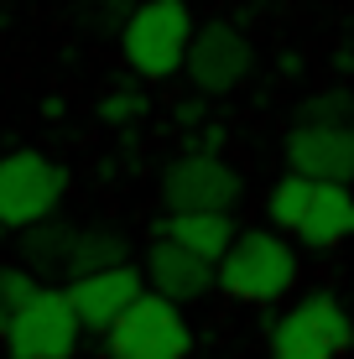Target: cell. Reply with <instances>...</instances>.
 <instances>
[{
  "label": "cell",
  "instance_id": "21",
  "mask_svg": "<svg viewBox=\"0 0 354 359\" xmlns=\"http://www.w3.org/2000/svg\"><path fill=\"white\" fill-rule=\"evenodd\" d=\"M349 126H354V120H349Z\"/></svg>",
  "mask_w": 354,
  "mask_h": 359
},
{
  "label": "cell",
  "instance_id": "2",
  "mask_svg": "<svg viewBox=\"0 0 354 359\" xmlns=\"http://www.w3.org/2000/svg\"><path fill=\"white\" fill-rule=\"evenodd\" d=\"M68 193V167L53 162L36 146H16V151L0 156V229L21 234L32 224L57 214Z\"/></svg>",
  "mask_w": 354,
  "mask_h": 359
},
{
  "label": "cell",
  "instance_id": "20",
  "mask_svg": "<svg viewBox=\"0 0 354 359\" xmlns=\"http://www.w3.org/2000/svg\"><path fill=\"white\" fill-rule=\"evenodd\" d=\"M146 109H151V99H146L136 83H120V89H109L100 99V120L104 126H130V120H141Z\"/></svg>",
  "mask_w": 354,
  "mask_h": 359
},
{
  "label": "cell",
  "instance_id": "11",
  "mask_svg": "<svg viewBox=\"0 0 354 359\" xmlns=\"http://www.w3.org/2000/svg\"><path fill=\"white\" fill-rule=\"evenodd\" d=\"M146 287L156 297H167V302H198L209 287H219V266L203 261V255L182 250L177 240H156L151 250H146Z\"/></svg>",
  "mask_w": 354,
  "mask_h": 359
},
{
  "label": "cell",
  "instance_id": "3",
  "mask_svg": "<svg viewBox=\"0 0 354 359\" xmlns=\"http://www.w3.org/2000/svg\"><path fill=\"white\" fill-rule=\"evenodd\" d=\"M297 281V250L271 229H245L219 261V287L240 302H276Z\"/></svg>",
  "mask_w": 354,
  "mask_h": 359
},
{
  "label": "cell",
  "instance_id": "19",
  "mask_svg": "<svg viewBox=\"0 0 354 359\" xmlns=\"http://www.w3.org/2000/svg\"><path fill=\"white\" fill-rule=\"evenodd\" d=\"M354 120V94L328 89V94H308L297 104V126H349Z\"/></svg>",
  "mask_w": 354,
  "mask_h": 359
},
{
  "label": "cell",
  "instance_id": "5",
  "mask_svg": "<svg viewBox=\"0 0 354 359\" xmlns=\"http://www.w3.org/2000/svg\"><path fill=\"white\" fill-rule=\"evenodd\" d=\"M79 313L68 302V287H42L11 318L6 328V359H73L79 354Z\"/></svg>",
  "mask_w": 354,
  "mask_h": 359
},
{
  "label": "cell",
  "instance_id": "12",
  "mask_svg": "<svg viewBox=\"0 0 354 359\" xmlns=\"http://www.w3.org/2000/svg\"><path fill=\"white\" fill-rule=\"evenodd\" d=\"M73 240H79V229L63 224V219H42V224H32V229H21L16 234V261L32 271L36 281H57V276H68V261H73Z\"/></svg>",
  "mask_w": 354,
  "mask_h": 359
},
{
  "label": "cell",
  "instance_id": "10",
  "mask_svg": "<svg viewBox=\"0 0 354 359\" xmlns=\"http://www.w3.org/2000/svg\"><path fill=\"white\" fill-rule=\"evenodd\" d=\"M287 167L313 182H354V126H297L287 135Z\"/></svg>",
  "mask_w": 354,
  "mask_h": 359
},
{
  "label": "cell",
  "instance_id": "9",
  "mask_svg": "<svg viewBox=\"0 0 354 359\" xmlns=\"http://www.w3.org/2000/svg\"><path fill=\"white\" fill-rule=\"evenodd\" d=\"M146 292H151V287H146V271L141 266H109V271H94V276L68 281L73 313H79V323L94 328V333H109Z\"/></svg>",
  "mask_w": 354,
  "mask_h": 359
},
{
  "label": "cell",
  "instance_id": "7",
  "mask_svg": "<svg viewBox=\"0 0 354 359\" xmlns=\"http://www.w3.org/2000/svg\"><path fill=\"white\" fill-rule=\"evenodd\" d=\"M240 193H245V182L219 151H188L162 172L167 214H229Z\"/></svg>",
  "mask_w": 354,
  "mask_h": 359
},
{
  "label": "cell",
  "instance_id": "6",
  "mask_svg": "<svg viewBox=\"0 0 354 359\" xmlns=\"http://www.w3.org/2000/svg\"><path fill=\"white\" fill-rule=\"evenodd\" d=\"M104 349H109V359H188L193 328H188V318H182L177 302L146 292L141 302L104 333Z\"/></svg>",
  "mask_w": 354,
  "mask_h": 359
},
{
  "label": "cell",
  "instance_id": "4",
  "mask_svg": "<svg viewBox=\"0 0 354 359\" xmlns=\"http://www.w3.org/2000/svg\"><path fill=\"white\" fill-rule=\"evenodd\" d=\"M354 344V318L334 292H313L271 323V359H339Z\"/></svg>",
  "mask_w": 354,
  "mask_h": 359
},
{
  "label": "cell",
  "instance_id": "13",
  "mask_svg": "<svg viewBox=\"0 0 354 359\" xmlns=\"http://www.w3.org/2000/svg\"><path fill=\"white\" fill-rule=\"evenodd\" d=\"M349 234H354V188L349 182H318L297 240L308 245V250H334V245H344Z\"/></svg>",
  "mask_w": 354,
  "mask_h": 359
},
{
  "label": "cell",
  "instance_id": "15",
  "mask_svg": "<svg viewBox=\"0 0 354 359\" xmlns=\"http://www.w3.org/2000/svg\"><path fill=\"white\" fill-rule=\"evenodd\" d=\"M109 266H130L125 229H109V224L79 229V240H73V261H68V281L94 276V271H109Z\"/></svg>",
  "mask_w": 354,
  "mask_h": 359
},
{
  "label": "cell",
  "instance_id": "17",
  "mask_svg": "<svg viewBox=\"0 0 354 359\" xmlns=\"http://www.w3.org/2000/svg\"><path fill=\"white\" fill-rule=\"evenodd\" d=\"M141 0H68V16L83 36H120Z\"/></svg>",
  "mask_w": 354,
  "mask_h": 359
},
{
  "label": "cell",
  "instance_id": "14",
  "mask_svg": "<svg viewBox=\"0 0 354 359\" xmlns=\"http://www.w3.org/2000/svg\"><path fill=\"white\" fill-rule=\"evenodd\" d=\"M156 240H177L182 250H193V255L219 266L240 234H235V219L229 214H167V219H156Z\"/></svg>",
  "mask_w": 354,
  "mask_h": 359
},
{
  "label": "cell",
  "instance_id": "18",
  "mask_svg": "<svg viewBox=\"0 0 354 359\" xmlns=\"http://www.w3.org/2000/svg\"><path fill=\"white\" fill-rule=\"evenodd\" d=\"M42 292V281L32 276L21 261H11V266H0V339H6V328H11V318L21 313V307L32 302V297Z\"/></svg>",
  "mask_w": 354,
  "mask_h": 359
},
{
  "label": "cell",
  "instance_id": "8",
  "mask_svg": "<svg viewBox=\"0 0 354 359\" xmlns=\"http://www.w3.org/2000/svg\"><path fill=\"white\" fill-rule=\"evenodd\" d=\"M250 63H255V53H250L245 32L229 27V21H209V27H198V36H193L182 73H188V83L198 94H229V89L245 83Z\"/></svg>",
  "mask_w": 354,
  "mask_h": 359
},
{
  "label": "cell",
  "instance_id": "16",
  "mask_svg": "<svg viewBox=\"0 0 354 359\" xmlns=\"http://www.w3.org/2000/svg\"><path fill=\"white\" fill-rule=\"evenodd\" d=\"M313 193H318V182H313V177L287 172V177L271 188V198H266V219H271L276 229H292V234H297L302 219H308V208H313Z\"/></svg>",
  "mask_w": 354,
  "mask_h": 359
},
{
  "label": "cell",
  "instance_id": "1",
  "mask_svg": "<svg viewBox=\"0 0 354 359\" xmlns=\"http://www.w3.org/2000/svg\"><path fill=\"white\" fill-rule=\"evenodd\" d=\"M193 36L198 27H193L188 0H141L120 32V57L136 79H172L188 63Z\"/></svg>",
  "mask_w": 354,
  "mask_h": 359
}]
</instances>
